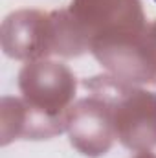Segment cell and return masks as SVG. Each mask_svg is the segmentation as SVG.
Returning <instances> with one entry per match:
<instances>
[{
	"instance_id": "cell-3",
	"label": "cell",
	"mask_w": 156,
	"mask_h": 158,
	"mask_svg": "<svg viewBox=\"0 0 156 158\" xmlns=\"http://www.w3.org/2000/svg\"><path fill=\"white\" fill-rule=\"evenodd\" d=\"M92 96L70 107L66 131L72 145L86 156L105 155L116 136L114 107L103 77H94L84 83Z\"/></svg>"
},
{
	"instance_id": "cell-2",
	"label": "cell",
	"mask_w": 156,
	"mask_h": 158,
	"mask_svg": "<svg viewBox=\"0 0 156 158\" xmlns=\"http://www.w3.org/2000/svg\"><path fill=\"white\" fill-rule=\"evenodd\" d=\"M18 88L22 101L42 118L63 123L70 110V101L76 96V76L55 61H30L18 74Z\"/></svg>"
},
{
	"instance_id": "cell-7",
	"label": "cell",
	"mask_w": 156,
	"mask_h": 158,
	"mask_svg": "<svg viewBox=\"0 0 156 158\" xmlns=\"http://www.w3.org/2000/svg\"><path fill=\"white\" fill-rule=\"evenodd\" d=\"M136 158H156V156H153L151 153H142L140 156H136Z\"/></svg>"
},
{
	"instance_id": "cell-8",
	"label": "cell",
	"mask_w": 156,
	"mask_h": 158,
	"mask_svg": "<svg viewBox=\"0 0 156 158\" xmlns=\"http://www.w3.org/2000/svg\"><path fill=\"white\" fill-rule=\"evenodd\" d=\"M154 2H156V0H154Z\"/></svg>"
},
{
	"instance_id": "cell-6",
	"label": "cell",
	"mask_w": 156,
	"mask_h": 158,
	"mask_svg": "<svg viewBox=\"0 0 156 158\" xmlns=\"http://www.w3.org/2000/svg\"><path fill=\"white\" fill-rule=\"evenodd\" d=\"M68 13L90 48L145 28L140 0H72Z\"/></svg>"
},
{
	"instance_id": "cell-4",
	"label": "cell",
	"mask_w": 156,
	"mask_h": 158,
	"mask_svg": "<svg viewBox=\"0 0 156 158\" xmlns=\"http://www.w3.org/2000/svg\"><path fill=\"white\" fill-rule=\"evenodd\" d=\"M103 83L112 99L119 142L129 149L156 145V94L130 88L119 77H103Z\"/></svg>"
},
{
	"instance_id": "cell-5",
	"label": "cell",
	"mask_w": 156,
	"mask_h": 158,
	"mask_svg": "<svg viewBox=\"0 0 156 158\" xmlns=\"http://www.w3.org/2000/svg\"><path fill=\"white\" fill-rule=\"evenodd\" d=\"M90 50L116 77L156 85V22L123 37L94 42Z\"/></svg>"
},
{
	"instance_id": "cell-1",
	"label": "cell",
	"mask_w": 156,
	"mask_h": 158,
	"mask_svg": "<svg viewBox=\"0 0 156 158\" xmlns=\"http://www.w3.org/2000/svg\"><path fill=\"white\" fill-rule=\"evenodd\" d=\"M2 48L7 57L18 61H39L50 53L79 55V40L66 11L42 13L22 9L9 13L0 30Z\"/></svg>"
}]
</instances>
